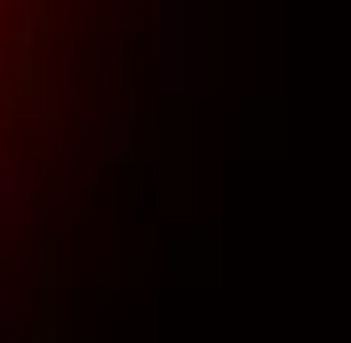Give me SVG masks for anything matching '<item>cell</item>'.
I'll return each instance as SVG.
<instances>
[{"label": "cell", "instance_id": "cell-1", "mask_svg": "<svg viewBox=\"0 0 351 343\" xmlns=\"http://www.w3.org/2000/svg\"><path fill=\"white\" fill-rule=\"evenodd\" d=\"M96 144H104V160H128V152H136V112H128V96H104V104H96Z\"/></svg>", "mask_w": 351, "mask_h": 343}, {"label": "cell", "instance_id": "cell-2", "mask_svg": "<svg viewBox=\"0 0 351 343\" xmlns=\"http://www.w3.org/2000/svg\"><path fill=\"white\" fill-rule=\"evenodd\" d=\"M24 200H32V160H8L0 168V215H24Z\"/></svg>", "mask_w": 351, "mask_h": 343}, {"label": "cell", "instance_id": "cell-3", "mask_svg": "<svg viewBox=\"0 0 351 343\" xmlns=\"http://www.w3.org/2000/svg\"><path fill=\"white\" fill-rule=\"evenodd\" d=\"M16 311H24V296H16V287H0V335H8V320H16Z\"/></svg>", "mask_w": 351, "mask_h": 343}, {"label": "cell", "instance_id": "cell-4", "mask_svg": "<svg viewBox=\"0 0 351 343\" xmlns=\"http://www.w3.org/2000/svg\"><path fill=\"white\" fill-rule=\"evenodd\" d=\"M0 88H8V40H0Z\"/></svg>", "mask_w": 351, "mask_h": 343}, {"label": "cell", "instance_id": "cell-5", "mask_svg": "<svg viewBox=\"0 0 351 343\" xmlns=\"http://www.w3.org/2000/svg\"><path fill=\"white\" fill-rule=\"evenodd\" d=\"M0 16H8V0H0Z\"/></svg>", "mask_w": 351, "mask_h": 343}]
</instances>
